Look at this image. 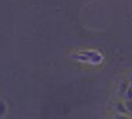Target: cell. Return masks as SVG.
I'll use <instances>...</instances> for the list:
<instances>
[{"mask_svg": "<svg viewBox=\"0 0 132 119\" xmlns=\"http://www.w3.org/2000/svg\"><path fill=\"white\" fill-rule=\"evenodd\" d=\"M125 106H126V110H128L129 113H132V100H126Z\"/></svg>", "mask_w": 132, "mask_h": 119, "instance_id": "obj_6", "label": "cell"}, {"mask_svg": "<svg viewBox=\"0 0 132 119\" xmlns=\"http://www.w3.org/2000/svg\"><path fill=\"white\" fill-rule=\"evenodd\" d=\"M128 86H129V83L128 82H122L121 85H119V93L121 95H125V92H126V89H128Z\"/></svg>", "mask_w": 132, "mask_h": 119, "instance_id": "obj_4", "label": "cell"}, {"mask_svg": "<svg viewBox=\"0 0 132 119\" xmlns=\"http://www.w3.org/2000/svg\"><path fill=\"white\" fill-rule=\"evenodd\" d=\"M129 80H131V82H132V72L129 73Z\"/></svg>", "mask_w": 132, "mask_h": 119, "instance_id": "obj_8", "label": "cell"}, {"mask_svg": "<svg viewBox=\"0 0 132 119\" xmlns=\"http://www.w3.org/2000/svg\"><path fill=\"white\" fill-rule=\"evenodd\" d=\"M73 57L79 62H88L90 65H99L103 60V56L96 50H80L76 55H73Z\"/></svg>", "mask_w": 132, "mask_h": 119, "instance_id": "obj_1", "label": "cell"}, {"mask_svg": "<svg viewBox=\"0 0 132 119\" xmlns=\"http://www.w3.org/2000/svg\"><path fill=\"white\" fill-rule=\"evenodd\" d=\"M125 99L126 100H132V89H131V86H128V89H126V92H125Z\"/></svg>", "mask_w": 132, "mask_h": 119, "instance_id": "obj_5", "label": "cell"}, {"mask_svg": "<svg viewBox=\"0 0 132 119\" xmlns=\"http://www.w3.org/2000/svg\"><path fill=\"white\" fill-rule=\"evenodd\" d=\"M129 86H131V89H132V82H131V83H129Z\"/></svg>", "mask_w": 132, "mask_h": 119, "instance_id": "obj_9", "label": "cell"}, {"mask_svg": "<svg viewBox=\"0 0 132 119\" xmlns=\"http://www.w3.org/2000/svg\"><path fill=\"white\" fill-rule=\"evenodd\" d=\"M113 119H131V118H129V116H126V115H119V113H118V115H116Z\"/></svg>", "mask_w": 132, "mask_h": 119, "instance_id": "obj_7", "label": "cell"}, {"mask_svg": "<svg viewBox=\"0 0 132 119\" xmlns=\"http://www.w3.org/2000/svg\"><path fill=\"white\" fill-rule=\"evenodd\" d=\"M6 112H7V105H6V102L0 99V119L6 115Z\"/></svg>", "mask_w": 132, "mask_h": 119, "instance_id": "obj_3", "label": "cell"}, {"mask_svg": "<svg viewBox=\"0 0 132 119\" xmlns=\"http://www.w3.org/2000/svg\"><path fill=\"white\" fill-rule=\"evenodd\" d=\"M115 110H116V113H119V115H125L128 110H126V106H125V103L123 102H116L115 103Z\"/></svg>", "mask_w": 132, "mask_h": 119, "instance_id": "obj_2", "label": "cell"}]
</instances>
